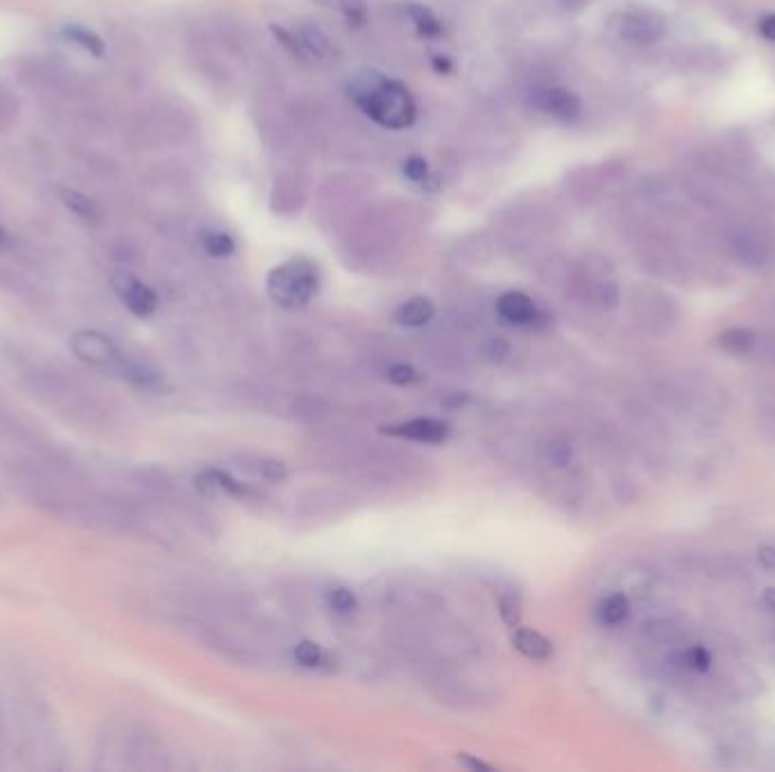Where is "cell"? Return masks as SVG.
Masks as SVG:
<instances>
[{
	"instance_id": "6da1fadb",
	"label": "cell",
	"mask_w": 775,
	"mask_h": 772,
	"mask_svg": "<svg viewBox=\"0 0 775 772\" xmlns=\"http://www.w3.org/2000/svg\"><path fill=\"white\" fill-rule=\"evenodd\" d=\"M349 98L383 130H408L417 118V102L404 82L379 71H361L349 82Z\"/></svg>"
},
{
	"instance_id": "7a4b0ae2",
	"label": "cell",
	"mask_w": 775,
	"mask_h": 772,
	"mask_svg": "<svg viewBox=\"0 0 775 772\" xmlns=\"http://www.w3.org/2000/svg\"><path fill=\"white\" fill-rule=\"evenodd\" d=\"M318 293V270L309 259H293L268 274V295L284 308H300Z\"/></svg>"
},
{
	"instance_id": "3957f363",
	"label": "cell",
	"mask_w": 775,
	"mask_h": 772,
	"mask_svg": "<svg viewBox=\"0 0 775 772\" xmlns=\"http://www.w3.org/2000/svg\"><path fill=\"white\" fill-rule=\"evenodd\" d=\"M610 30L617 39L633 46H649L660 41L667 32V19L649 7H628L610 19Z\"/></svg>"
},
{
	"instance_id": "277c9868",
	"label": "cell",
	"mask_w": 775,
	"mask_h": 772,
	"mask_svg": "<svg viewBox=\"0 0 775 772\" xmlns=\"http://www.w3.org/2000/svg\"><path fill=\"white\" fill-rule=\"evenodd\" d=\"M531 105L558 123H576L583 116V102L572 89L540 87L531 93Z\"/></svg>"
},
{
	"instance_id": "5b68a950",
	"label": "cell",
	"mask_w": 775,
	"mask_h": 772,
	"mask_svg": "<svg viewBox=\"0 0 775 772\" xmlns=\"http://www.w3.org/2000/svg\"><path fill=\"white\" fill-rule=\"evenodd\" d=\"M71 349H73L75 356L84 360V363L98 365V367L114 365V363H118V360H121V354H118L114 342L109 340L107 336H102V333H98V331L75 333V336L71 338Z\"/></svg>"
},
{
	"instance_id": "8992f818",
	"label": "cell",
	"mask_w": 775,
	"mask_h": 772,
	"mask_svg": "<svg viewBox=\"0 0 775 772\" xmlns=\"http://www.w3.org/2000/svg\"><path fill=\"white\" fill-rule=\"evenodd\" d=\"M728 243L732 254H735L739 261H744L746 265H762L766 261V256H769L766 240L757 234L753 227H746V225L732 227L728 234Z\"/></svg>"
},
{
	"instance_id": "52a82bcc",
	"label": "cell",
	"mask_w": 775,
	"mask_h": 772,
	"mask_svg": "<svg viewBox=\"0 0 775 772\" xmlns=\"http://www.w3.org/2000/svg\"><path fill=\"white\" fill-rule=\"evenodd\" d=\"M116 290H118V295L123 297L125 306L130 308L134 315L148 317L157 311V295H155V290L146 286V283L136 281L132 277H118Z\"/></svg>"
},
{
	"instance_id": "ba28073f",
	"label": "cell",
	"mask_w": 775,
	"mask_h": 772,
	"mask_svg": "<svg viewBox=\"0 0 775 772\" xmlns=\"http://www.w3.org/2000/svg\"><path fill=\"white\" fill-rule=\"evenodd\" d=\"M497 313L504 322L515 324V327H526L531 324L535 317H538V308H535V302L526 293H519V290H510V293H504L497 302Z\"/></svg>"
},
{
	"instance_id": "9c48e42d",
	"label": "cell",
	"mask_w": 775,
	"mask_h": 772,
	"mask_svg": "<svg viewBox=\"0 0 775 772\" xmlns=\"http://www.w3.org/2000/svg\"><path fill=\"white\" fill-rule=\"evenodd\" d=\"M388 433L397 437H406V440H415V442L438 444L449 435V426L445 422H438V419L420 417V419H411V422L390 426Z\"/></svg>"
},
{
	"instance_id": "30bf717a",
	"label": "cell",
	"mask_w": 775,
	"mask_h": 772,
	"mask_svg": "<svg viewBox=\"0 0 775 772\" xmlns=\"http://www.w3.org/2000/svg\"><path fill=\"white\" fill-rule=\"evenodd\" d=\"M433 315H436V306H433L431 299L413 297L397 308L395 320L402 324V327L420 329V327H427V324L433 320Z\"/></svg>"
},
{
	"instance_id": "8fae6325",
	"label": "cell",
	"mask_w": 775,
	"mask_h": 772,
	"mask_svg": "<svg viewBox=\"0 0 775 772\" xmlns=\"http://www.w3.org/2000/svg\"><path fill=\"white\" fill-rule=\"evenodd\" d=\"M513 646L528 659H535V662H544L549 659L553 653V646L547 637H542L540 632L535 630H526L519 628L513 634Z\"/></svg>"
},
{
	"instance_id": "7c38bea8",
	"label": "cell",
	"mask_w": 775,
	"mask_h": 772,
	"mask_svg": "<svg viewBox=\"0 0 775 772\" xmlns=\"http://www.w3.org/2000/svg\"><path fill=\"white\" fill-rule=\"evenodd\" d=\"M315 3L325 7V10H331L343 16L345 23L352 25V28H363V25H368L370 21L365 0H315Z\"/></svg>"
},
{
	"instance_id": "4fadbf2b",
	"label": "cell",
	"mask_w": 775,
	"mask_h": 772,
	"mask_svg": "<svg viewBox=\"0 0 775 772\" xmlns=\"http://www.w3.org/2000/svg\"><path fill=\"white\" fill-rule=\"evenodd\" d=\"M406 14L411 23L415 25V30L420 37L424 39H436L442 34V23L436 14H433L429 7H424L420 3H408L406 5Z\"/></svg>"
},
{
	"instance_id": "5bb4252c",
	"label": "cell",
	"mask_w": 775,
	"mask_h": 772,
	"mask_svg": "<svg viewBox=\"0 0 775 772\" xmlns=\"http://www.w3.org/2000/svg\"><path fill=\"white\" fill-rule=\"evenodd\" d=\"M628 612H630V603L624 594H610L608 598H603L599 605V619L606 625L624 623Z\"/></svg>"
},
{
	"instance_id": "9a60e30c",
	"label": "cell",
	"mask_w": 775,
	"mask_h": 772,
	"mask_svg": "<svg viewBox=\"0 0 775 772\" xmlns=\"http://www.w3.org/2000/svg\"><path fill=\"white\" fill-rule=\"evenodd\" d=\"M202 247L207 250V254L216 256V259H225V256L234 254L236 243L232 236L225 234V231H204Z\"/></svg>"
},
{
	"instance_id": "2e32d148",
	"label": "cell",
	"mask_w": 775,
	"mask_h": 772,
	"mask_svg": "<svg viewBox=\"0 0 775 772\" xmlns=\"http://www.w3.org/2000/svg\"><path fill=\"white\" fill-rule=\"evenodd\" d=\"M64 34H66V39L71 41V44L80 46L82 50H87V53L93 57H102V53H105V46H102V39L98 37V34H93L84 28H66Z\"/></svg>"
},
{
	"instance_id": "e0dca14e",
	"label": "cell",
	"mask_w": 775,
	"mask_h": 772,
	"mask_svg": "<svg viewBox=\"0 0 775 772\" xmlns=\"http://www.w3.org/2000/svg\"><path fill=\"white\" fill-rule=\"evenodd\" d=\"M719 345L730 354H746L753 347V333L746 329H728L719 336Z\"/></svg>"
},
{
	"instance_id": "ac0fdd59",
	"label": "cell",
	"mask_w": 775,
	"mask_h": 772,
	"mask_svg": "<svg viewBox=\"0 0 775 772\" xmlns=\"http://www.w3.org/2000/svg\"><path fill=\"white\" fill-rule=\"evenodd\" d=\"M62 200L68 209H71L75 216H80L82 220H96L98 218V209L89 197H84L75 191H64Z\"/></svg>"
},
{
	"instance_id": "d6986e66",
	"label": "cell",
	"mask_w": 775,
	"mask_h": 772,
	"mask_svg": "<svg viewBox=\"0 0 775 772\" xmlns=\"http://www.w3.org/2000/svg\"><path fill=\"white\" fill-rule=\"evenodd\" d=\"M327 603L338 614H352L354 609H356V605H359V603H356L354 591H349L347 587H334V589H331L329 594H327Z\"/></svg>"
},
{
	"instance_id": "ffe728a7",
	"label": "cell",
	"mask_w": 775,
	"mask_h": 772,
	"mask_svg": "<svg viewBox=\"0 0 775 772\" xmlns=\"http://www.w3.org/2000/svg\"><path fill=\"white\" fill-rule=\"evenodd\" d=\"M295 659H297V664H302L304 668H315V666L322 664L325 653H322V648L318 646V643L302 641V643H297V648H295Z\"/></svg>"
},
{
	"instance_id": "44dd1931",
	"label": "cell",
	"mask_w": 775,
	"mask_h": 772,
	"mask_svg": "<svg viewBox=\"0 0 775 772\" xmlns=\"http://www.w3.org/2000/svg\"><path fill=\"white\" fill-rule=\"evenodd\" d=\"M499 614L510 628H517L519 619H522V600L515 594H504L499 598Z\"/></svg>"
},
{
	"instance_id": "7402d4cb",
	"label": "cell",
	"mask_w": 775,
	"mask_h": 772,
	"mask_svg": "<svg viewBox=\"0 0 775 772\" xmlns=\"http://www.w3.org/2000/svg\"><path fill=\"white\" fill-rule=\"evenodd\" d=\"M710 662H712L710 653L701 646L689 648V650H685L683 655H680V664H685L687 668H694V671H705V668L710 666Z\"/></svg>"
},
{
	"instance_id": "603a6c76",
	"label": "cell",
	"mask_w": 775,
	"mask_h": 772,
	"mask_svg": "<svg viewBox=\"0 0 775 772\" xmlns=\"http://www.w3.org/2000/svg\"><path fill=\"white\" fill-rule=\"evenodd\" d=\"M404 175H406L408 179H411V182H415V184L427 182V177H429V164H427V161H424V159H420V157H411V159H408L406 164H404Z\"/></svg>"
},
{
	"instance_id": "cb8c5ba5",
	"label": "cell",
	"mask_w": 775,
	"mask_h": 772,
	"mask_svg": "<svg viewBox=\"0 0 775 772\" xmlns=\"http://www.w3.org/2000/svg\"><path fill=\"white\" fill-rule=\"evenodd\" d=\"M261 476L268 480V483H284L288 478V469L284 462L279 460H263L261 462Z\"/></svg>"
},
{
	"instance_id": "d4e9b609",
	"label": "cell",
	"mask_w": 775,
	"mask_h": 772,
	"mask_svg": "<svg viewBox=\"0 0 775 772\" xmlns=\"http://www.w3.org/2000/svg\"><path fill=\"white\" fill-rule=\"evenodd\" d=\"M388 379L393 381V383H397V385H411V383H415L417 379H420V376H417V372L413 370L411 365L399 363V365L388 367Z\"/></svg>"
},
{
	"instance_id": "484cf974",
	"label": "cell",
	"mask_w": 775,
	"mask_h": 772,
	"mask_svg": "<svg viewBox=\"0 0 775 772\" xmlns=\"http://www.w3.org/2000/svg\"><path fill=\"white\" fill-rule=\"evenodd\" d=\"M549 460L556 467H565V465H569V460H572V449H569V446L562 444V442H553L549 446Z\"/></svg>"
},
{
	"instance_id": "4316f807",
	"label": "cell",
	"mask_w": 775,
	"mask_h": 772,
	"mask_svg": "<svg viewBox=\"0 0 775 772\" xmlns=\"http://www.w3.org/2000/svg\"><path fill=\"white\" fill-rule=\"evenodd\" d=\"M760 34L766 41H775V14H766L760 21Z\"/></svg>"
},
{
	"instance_id": "83f0119b",
	"label": "cell",
	"mask_w": 775,
	"mask_h": 772,
	"mask_svg": "<svg viewBox=\"0 0 775 772\" xmlns=\"http://www.w3.org/2000/svg\"><path fill=\"white\" fill-rule=\"evenodd\" d=\"M488 354L492 356V360H504L506 356H510V347H508V342H504V340H492V345H490V349H488Z\"/></svg>"
},
{
	"instance_id": "f1b7e54d",
	"label": "cell",
	"mask_w": 775,
	"mask_h": 772,
	"mask_svg": "<svg viewBox=\"0 0 775 772\" xmlns=\"http://www.w3.org/2000/svg\"><path fill=\"white\" fill-rule=\"evenodd\" d=\"M757 557H760L762 566L775 571V546H762L760 551H757Z\"/></svg>"
},
{
	"instance_id": "f546056e",
	"label": "cell",
	"mask_w": 775,
	"mask_h": 772,
	"mask_svg": "<svg viewBox=\"0 0 775 772\" xmlns=\"http://www.w3.org/2000/svg\"><path fill=\"white\" fill-rule=\"evenodd\" d=\"M458 761H461L463 766H467L470 770H490L488 763H483V761H479V759L467 757V754H461V757H458Z\"/></svg>"
},
{
	"instance_id": "4dcf8cb0",
	"label": "cell",
	"mask_w": 775,
	"mask_h": 772,
	"mask_svg": "<svg viewBox=\"0 0 775 772\" xmlns=\"http://www.w3.org/2000/svg\"><path fill=\"white\" fill-rule=\"evenodd\" d=\"M433 66H436L438 73H449L451 71V62H449L447 57H442V55L433 57Z\"/></svg>"
},
{
	"instance_id": "1f68e13d",
	"label": "cell",
	"mask_w": 775,
	"mask_h": 772,
	"mask_svg": "<svg viewBox=\"0 0 775 772\" xmlns=\"http://www.w3.org/2000/svg\"><path fill=\"white\" fill-rule=\"evenodd\" d=\"M764 603L769 605L771 609H775V587H769L764 591Z\"/></svg>"
},
{
	"instance_id": "d6a6232c",
	"label": "cell",
	"mask_w": 775,
	"mask_h": 772,
	"mask_svg": "<svg viewBox=\"0 0 775 772\" xmlns=\"http://www.w3.org/2000/svg\"><path fill=\"white\" fill-rule=\"evenodd\" d=\"M5 243H7V234H5L3 229H0V247H3Z\"/></svg>"
}]
</instances>
